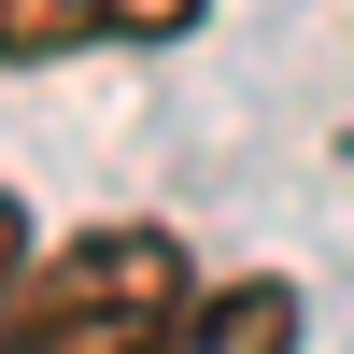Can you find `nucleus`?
<instances>
[{
    "mask_svg": "<svg viewBox=\"0 0 354 354\" xmlns=\"http://www.w3.org/2000/svg\"><path fill=\"white\" fill-rule=\"evenodd\" d=\"M100 28H128V43H185L198 0H100Z\"/></svg>",
    "mask_w": 354,
    "mask_h": 354,
    "instance_id": "20e7f679",
    "label": "nucleus"
},
{
    "mask_svg": "<svg viewBox=\"0 0 354 354\" xmlns=\"http://www.w3.org/2000/svg\"><path fill=\"white\" fill-rule=\"evenodd\" d=\"M156 354H298V283H283V270L213 283V298H198V312H185Z\"/></svg>",
    "mask_w": 354,
    "mask_h": 354,
    "instance_id": "f03ea898",
    "label": "nucleus"
},
{
    "mask_svg": "<svg viewBox=\"0 0 354 354\" xmlns=\"http://www.w3.org/2000/svg\"><path fill=\"white\" fill-rule=\"evenodd\" d=\"M15 283H28V213L0 198V298H15Z\"/></svg>",
    "mask_w": 354,
    "mask_h": 354,
    "instance_id": "39448f33",
    "label": "nucleus"
},
{
    "mask_svg": "<svg viewBox=\"0 0 354 354\" xmlns=\"http://www.w3.org/2000/svg\"><path fill=\"white\" fill-rule=\"evenodd\" d=\"M71 43H100V0H0V57H71Z\"/></svg>",
    "mask_w": 354,
    "mask_h": 354,
    "instance_id": "7ed1b4c3",
    "label": "nucleus"
},
{
    "mask_svg": "<svg viewBox=\"0 0 354 354\" xmlns=\"http://www.w3.org/2000/svg\"><path fill=\"white\" fill-rule=\"evenodd\" d=\"M185 312H198V270L170 227H85L28 255V283L0 298V354H156Z\"/></svg>",
    "mask_w": 354,
    "mask_h": 354,
    "instance_id": "f257e3e1",
    "label": "nucleus"
}]
</instances>
